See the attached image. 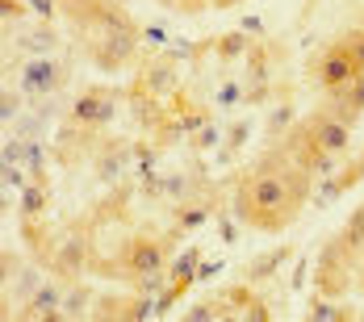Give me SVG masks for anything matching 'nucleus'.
Instances as JSON below:
<instances>
[{
  "instance_id": "4c0bfd02",
  "label": "nucleus",
  "mask_w": 364,
  "mask_h": 322,
  "mask_svg": "<svg viewBox=\"0 0 364 322\" xmlns=\"http://www.w3.org/2000/svg\"><path fill=\"white\" fill-rule=\"evenodd\" d=\"M0 17H4V26L9 21H21L26 17V4L21 0H0Z\"/></svg>"
},
{
  "instance_id": "2f4dec72",
  "label": "nucleus",
  "mask_w": 364,
  "mask_h": 322,
  "mask_svg": "<svg viewBox=\"0 0 364 322\" xmlns=\"http://www.w3.org/2000/svg\"><path fill=\"white\" fill-rule=\"evenodd\" d=\"M21 97H26V92H13V88L0 92V117H4V122H17V117H21Z\"/></svg>"
},
{
  "instance_id": "a19ab883",
  "label": "nucleus",
  "mask_w": 364,
  "mask_h": 322,
  "mask_svg": "<svg viewBox=\"0 0 364 322\" xmlns=\"http://www.w3.org/2000/svg\"><path fill=\"white\" fill-rule=\"evenodd\" d=\"M356 293H364V255H360V264H356Z\"/></svg>"
},
{
  "instance_id": "cd10ccee",
  "label": "nucleus",
  "mask_w": 364,
  "mask_h": 322,
  "mask_svg": "<svg viewBox=\"0 0 364 322\" xmlns=\"http://www.w3.org/2000/svg\"><path fill=\"white\" fill-rule=\"evenodd\" d=\"M335 42H339V46H348V55H352V59L364 68V17L356 21V26H348V30L335 38Z\"/></svg>"
},
{
  "instance_id": "e433bc0d",
  "label": "nucleus",
  "mask_w": 364,
  "mask_h": 322,
  "mask_svg": "<svg viewBox=\"0 0 364 322\" xmlns=\"http://www.w3.org/2000/svg\"><path fill=\"white\" fill-rule=\"evenodd\" d=\"M59 9H63L59 0H30V13H34V17H42V21H50Z\"/></svg>"
},
{
  "instance_id": "1a4fd4ad",
  "label": "nucleus",
  "mask_w": 364,
  "mask_h": 322,
  "mask_svg": "<svg viewBox=\"0 0 364 322\" xmlns=\"http://www.w3.org/2000/svg\"><path fill=\"white\" fill-rule=\"evenodd\" d=\"M130 88H139V92H151V97H172V92H181V63L176 59H168L164 50H155L151 59H146L139 75H134V84Z\"/></svg>"
},
{
  "instance_id": "f8f14e48",
  "label": "nucleus",
  "mask_w": 364,
  "mask_h": 322,
  "mask_svg": "<svg viewBox=\"0 0 364 322\" xmlns=\"http://www.w3.org/2000/svg\"><path fill=\"white\" fill-rule=\"evenodd\" d=\"M63 293L68 281H42V285L13 310V318H38V322H63Z\"/></svg>"
},
{
  "instance_id": "aec40b11",
  "label": "nucleus",
  "mask_w": 364,
  "mask_h": 322,
  "mask_svg": "<svg viewBox=\"0 0 364 322\" xmlns=\"http://www.w3.org/2000/svg\"><path fill=\"white\" fill-rule=\"evenodd\" d=\"M210 105L222 109V113H235V109H243V75H226L218 88H214Z\"/></svg>"
},
{
  "instance_id": "4468645a",
  "label": "nucleus",
  "mask_w": 364,
  "mask_h": 322,
  "mask_svg": "<svg viewBox=\"0 0 364 322\" xmlns=\"http://www.w3.org/2000/svg\"><path fill=\"white\" fill-rule=\"evenodd\" d=\"M214 214H218V188L205 193V197L176 201V210H172V235H193L197 226H205Z\"/></svg>"
},
{
  "instance_id": "ddd939ff",
  "label": "nucleus",
  "mask_w": 364,
  "mask_h": 322,
  "mask_svg": "<svg viewBox=\"0 0 364 322\" xmlns=\"http://www.w3.org/2000/svg\"><path fill=\"white\" fill-rule=\"evenodd\" d=\"M92 318H117V322H146V318H159V301L146 297V293H130V297H101Z\"/></svg>"
},
{
  "instance_id": "412c9836",
  "label": "nucleus",
  "mask_w": 364,
  "mask_h": 322,
  "mask_svg": "<svg viewBox=\"0 0 364 322\" xmlns=\"http://www.w3.org/2000/svg\"><path fill=\"white\" fill-rule=\"evenodd\" d=\"M46 205H50V184H38V180H30L26 188H21V222L26 218H42L46 214Z\"/></svg>"
},
{
  "instance_id": "9d476101",
  "label": "nucleus",
  "mask_w": 364,
  "mask_h": 322,
  "mask_svg": "<svg viewBox=\"0 0 364 322\" xmlns=\"http://www.w3.org/2000/svg\"><path fill=\"white\" fill-rule=\"evenodd\" d=\"M301 126L310 130V139L323 146V151H331V155H352V126L348 122H339L331 109H314L310 117H301Z\"/></svg>"
},
{
  "instance_id": "f704fd0d",
  "label": "nucleus",
  "mask_w": 364,
  "mask_h": 322,
  "mask_svg": "<svg viewBox=\"0 0 364 322\" xmlns=\"http://www.w3.org/2000/svg\"><path fill=\"white\" fill-rule=\"evenodd\" d=\"M214 222H218V235H222V243H235V239H239V226H243L239 218H226V214L218 210V214H214Z\"/></svg>"
},
{
  "instance_id": "423d86ee",
  "label": "nucleus",
  "mask_w": 364,
  "mask_h": 322,
  "mask_svg": "<svg viewBox=\"0 0 364 322\" xmlns=\"http://www.w3.org/2000/svg\"><path fill=\"white\" fill-rule=\"evenodd\" d=\"M272 101V46L268 38H255L243 59V109H259Z\"/></svg>"
},
{
  "instance_id": "5701e85b",
  "label": "nucleus",
  "mask_w": 364,
  "mask_h": 322,
  "mask_svg": "<svg viewBox=\"0 0 364 322\" xmlns=\"http://www.w3.org/2000/svg\"><path fill=\"white\" fill-rule=\"evenodd\" d=\"M59 46V34L50 30V21H42V26H34L30 34L21 38V50H30V55H50Z\"/></svg>"
},
{
  "instance_id": "a878e982",
  "label": "nucleus",
  "mask_w": 364,
  "mask_h": 322,
  "mask_svg": "<svg viewBox=\"0 0 364 322\" xmlns=\"http://www.w3.org/2000/svg\"><path fill=\"white\" fill-rule=\"evenodd\" d=\"M293 126V105L285 101V105H277L272 113H268V122H264V134H268V143H277L285 130Z\"/></svg>"
},
{
  "instance_id": "393cba45",
  "label": "nucleus",
  "mask_w": 364,
  "mask_h": 322,
  "mask_svg": "<svg viewBox=\"0 0 364 322\" xmlns=\"http://www.w3.org/2000/svg\"><path fill=\"white\" fill-rule=\"evenodd\" d=\"M88 306H92V293H88V285L68 281V293H63V318H80V314H88Z\"/></svg>"
},
{
  "instance_id": "f3484780",
  "label": "nucleus",
  "mask_w": 364,
  "mask_h": 322,
  "mask_svg": "<svg viewBox=\"0 0 364 322\" xmlns=\"http://www.w3.org/2000/svg\"><path fill=\"white\" fill-rule=\"evenodd\" d=\"M306 322H356V310H352V306H343L339 297H327V293H310Z\"/></svg>"
},
{
  "instance_id": "20e7f679",
  "label": "nucleus",
  "mask_w": 364,
  "mask_h": 322,
  "mask_svg": "<svg viewBox=\"0 0 364 322\" xmlns=\"http://www.w3.org/2000/svg\"><path fill=\"white\" fill-rule=\"evenodd\" d=\"M122 101H130V92H122V88H101V84L97 88H84L75 97L68 122L88 126V130H105V126H113V117L122 113Z\"/></svg>"
},
{
  "instance_id": "f257e3e1",
  "label": "nucleus",
  "mask_w": 364,
  "mask_h": 322,
  "mask_svg": "<svg viewBox=\"0 0 364 322\" xmlns=\"http://www.w3.org/2000/svg\"><path fill=\"white\" fill-rule=\"evenodd\" d=\"M314 184L318 180L285 151V143H277V146H268L252 168L239 172L235 197H230V214L239 218L247 230L281 235L310 205Z\"/></svg>"
},
{
  "instance_id": "9b49d317",
  "label": "nucleus",
  "mask_w": 364,
  "mask_h": 322,
  "mask_svg": "<svg viewBox=\"0 0 364 322\" xmlns=\"http://www.w3.org/2000/svg\"><path fill=\"white\" fill-rule=\"evenodd\" d=\"M88 159H92V176L101 184H122L130 159H134V143H126V139H97Z\"/></svg>"
},
{
  "instance_id": "6ab92c4d",
  "label": "nucleus",
  "mask_w": 364,
  "mask_h": 322,
  "mask_svg": "<svg viewBox=\"0 0 364 322\" xmlns=\"http://www.w3.org/2000/svg\"><path fill=\"white\" fill-rule=\"evenodd\" d=\"M252 34H243V30H230V34H218L210 38V46H214V55H218L222 63H235V59H247V50H252Z\"/></svg>"
},
{
  "instance_id": "c756f323",
  "label": "nucleus",
  "mask_w": 364,
  "mask_h": 322,
  "mask_svg": "<svg viewBox=\"0 0 364 322\" xmlns=\"http://www.w3.org/2000/svg\"><path fill=\"white\" fill-rule=\"evenodd\" d=\"M222 139H226V130H222L218 122H210V126H201V130L188 139V146H193V151H214Z\"/></svg>"
},
{
  "instance_id": "7ed1b4c3",
  "label": "nucleus",
  "mask_w": 364,
  "mask_h": 322,
  "mask_svg": "<svg viewBox=\"0 0 364 322\" xmlns=\"http://www.w3.org/2000/svg\"><path fill=\"white\" fill-rule=\"evenodd\" d=\"M172 259H168V239L164 235H134L126 239V247L117 255V277L122 281H139V277H151V272H164Z\"/></svg>"
},
{
  "instance_id": "6e6552de",
  "label": "nucleus",
  "mask_w": 364,
  "mask_h": 322,
  "mask_svg": "<svg viewBox=\"0 0 364 322\" xmlns=\"http://www.w3.org/2000/svg\"><path fill=\"white\" fill-rule=\"evenodd\" d=\"M68 75H72V68L59 63L55 55H34V59L21 68V80H17V84H21L26 97L38 101V97H55V92L68 84Z\"/></svg>"
},
{
  "instance_id": "c9c22d12",
  "label": "nucleus",
  "mask_w": 364,
  "mask_h": 322,
  "mask_svg": "<svg viewBox=\"0 0 364 322\" xmlns=\"http://www.w3.org/2000/svg\"><path fill=\"white\" fill-rule=\"evenodd\" d=\"M143 42L146 50H168V30L164 26H143Z\"/></svg>"
},
{
  "instance_id": "0eeeda50",
  "label": "nucleus",
  "mask_w": 364,
  "mask_h": 322,
  "mask_svg": "<svg viewBox=\"0 0 364 322\" xmlns=\"http://www.w3.org/2000/svg\"><path fill=\"white\" fill-rule=\"evenodd\" d=\"M88 264H92V243H88V235L84 230H72V235H63L55 251H50V277H59V281H80L84 272H88Z\"/></svg>"
},
{
  "instance_id": "b1692460",
  "label": "nucleus",
  "mask_w": 364,
  "mask_h": 322,
  "mask_svg": "<svg viewBox=\"0 0 364 322\" xmlns=\"http://www.w3.org/2000/svg\"><path fill=\"white\" fill-rule=\"evenodd\" d=\"M335 239H339V243H343L348 251L364 255V205H360V210H352V218L343 222V230H339Z\"/></svg>"
},
{
  "instance_id": "473e14b6",
  "label": "nucleus",
  "mask_w": 364,
  "mask_h": 322,
  "mask_svg": "<svg viewBox=\"0 0 364 322\" xmlns=\"http://www.w3.org/2000/svg\"><path fill=\"white\" fill-rule=\"evenodd\" d=\"M155 159H159V143H155V146L134 143V163H139V172H151V168H155Z\"/></svg>"
},
{
  "instance_id": "bb28decb",
  "label": "nucleus",
  "mask_w": 364,
  "mask_h": 322,
  "mask_svg": "<svg viewBox=\"0 0 364 322\" xmlns=\"http://www.w3.org/2000/svg\"><path fill=\"white\" fill-rule=\"evenodd\" d=\"M360 180H364V151L356 155V159H348V163L335 172V188H339V193H348V188H356Z\"/></svg>"
},
{
  "instance_id": "58836bf2",
  "label": "nucleus",
  "mask_w": 364,
  "mask_h": 322,
  "mask_svg": "<svg viewBox=\"0 0 364 322\" xmlns=\"http://www.w3.org/2000/svg\"><path fill=\"white\" fill-rule=\"evenodd\" d=\"M239 30H243V34H252V38H264V21H259L255 13H247V17L239 21Z\"/></svg>"
},
{
  "instance_id": "2eb2a0df",
  "label": "nucleus",
  "mask_w": 364,
  "mask_h": 322,
  "mask_svg": "<svg viewBox=\"0 0 364 322\" xmlns=\"http://www.w3.org/2000/svg\"><path fill=\"white\" fill-rule=\"evenodd\" d=\"M339 122H348L352 130H356V122L364 117V72L352 80V84H343V88H335V92H327V105Z\"/></svg>"
},
{
  "instance_id": "39448f33",
  "label": "nucleus",
  "mask_w": 364,
  "mask_h": 322,
  "mask_svg": "<svg viewBox=\"0 0 364 322\" xmlns=\"http://www.w3.org/2000/svg\"><path fill=\"white\" fill-rule=\"evenodd\" d=\"M360 72H364V68L352 59V55H348V46H339V42L323 46V50L310 59V68H306L310 84H314V88H323V92H335V88L352 84Z\"/></svg>"
},
{
  "instance_id": "dca6fc26",
  "label": "nucleus",
  "mask_w": 364,
  "mask_h": 322,
  "mask_svg": "<svg viewBox=\"0 0 364 322\" xmlns=\"http://www.w3.org/2000/svg\"><path fill=\"white\" fill-rule=\"evenodd\" d=\"M289 259H293V247H289V243L259 251L255 259H247V264H243V281H247V285H264V281H272V277H277V272H281Z\"/></svg>"
},
{
  "instance_id": "7c9ffc66",
  "label": "nucleus",
  "mask_w": 364,
  "mask_h": 322,
  "mask_svg": "<svg viewBox=\"0 0 364 322\" xmlns=\"http://www.w3.org/2000/svg\"><path fill=\"white\" fill-rule=\"evenodd\" d=\"M0 163H26V139H21V134H9V139H4Z\"/></svg>"
},
{
  "instance_id": "79ce46f5",
  "label": "nucleus",
  "mask_w": 364,
  "mask_h": 322,
  "mask_svg": "<svg viewBox=\"0 0 364 322\" xmlns=\"http://www.w3.org/2000/svg\"><path fill=\"white\" fill-rule=\"evenodd\" d=\"M235 4H243V0H210V9H235Z\"/></svg>"
},
{
  "instance_id": "72a5a7b5",
  "label": "nucleus",
  "mask_w": 364,
  "mask_h": 322,
  "mask_svg": "<svg viewBox=\"0 0 364 322\" xmlns=\"http://www.w3.org/2000/svg\"><path fill=\"white\" fill-rule=\"evenodd\" d=\"M239 318H247V322H268L272 318V310H268V301H259V297H252L243 310H239Z\"/></svg>"
},
{
  "instance_id": "c85d7f7f",
  "label": "nucleus",
  "mask_w": 364,
  "mask_h": 322,
  "mask_svg": "<svg viewBox=\"0 0 364 322\" xmlns=\"http://www.w3.org/2000/svg\"><path fill=\"white\" fill-rule=\"evenodd\" d=\"M139 193H143L146 201H159V197H168V176H159L155 168H151V172H139Z\"/></svg>"
},
{
  "instance_id": "ea45409f",
  "label": "nucleus",
  "mask_w": 364,
  "mask_h": 322,
  "mask_svg": "<svg viewBox=\"0 0 364 322\" xmlns=\"http://www.w3.org/2000/svg\"><path fill=\"white\" fill-rule=\"evenodd\" d=\"M218 272H222V259H214V264H205V259H201V264H197V281H214Z\"/></svg>"
},
{
  "instance_id": "f03ea898",
  "label": "nucleus",
  "mask_w": 364,
  "mask_h": 322,
  "mask_svg": "<svg viewBox=\"0 0 364 322\" xmlns=\"http://www.w3.org/2000/svg\"><path fill=\"white\" fill-rule=\"evenodd\" d=\"M356 264H360L356 251H348L339 239H327L314 264V293L348 297V289H356Z\"/></svg>"
},
{
  "instance_id": "4be33fe9",
  "label": "nucleus",
  "mask_w": 364,
  "mask_h": 322,
  "mask_svg": "<svg viewBox=\"0 0 364 322\" xmlns=\"http://www.w3.org/2000/svg\"><path fill=\"white\" fill-rule=\"evenodd\" d=\"M252 130H255L252 113H247V117H235V122L226 126V139H222V155H218V159H230L235 151H243V146H247V139H252Z\"/></svg>"
},
{
  "instance_id": "a211bd4d",
  "label": "nucleus",
  "mask_w": 364,
  "mask_h": 322,
  "mask_svg": "<svg viewBox=\"0 0 364 322\" xmlns=\"http://www.w3.org/2000/svg\"><path fill=\"white\" fill-rule=\"evenodd\" d=\"M210 318H239L226 293H218V297H205V301H193V306L184 310V322H210Z\"/></svg>"
}]
</instances>
